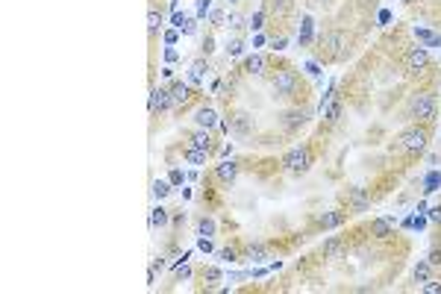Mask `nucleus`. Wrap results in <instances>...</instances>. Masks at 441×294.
Segmentation results:
<instances>
[{
	"label": "nucleus",
	"mask_w": 441,
	"mask_h": 294,
	"mask_svg": "<svg viewBox=\"0 0 441 294\" xmlns=\"http://www.w3.org/2000/svg\"><path fill=\"white\" fill-rule=\"evenodd\" d=\"M200 50H203L206 56H209V53L215 50V41H212V35H206V38H203V47H200Z\"/></svg>",
	"instance_id": "obj_35"
},
{
	"label": "nucleus",
	"mask_w": 441,
	"mask_h": 294,
	"mask_svg": "<svg viewBox=\"0 0 441 294\" xmlns=\"http://www.w3.org/2000/svg\"><path fill=\"white\" fill-rule=\"evenodd\" d=\"M220 21H224V9H215L212 12V24H220Z\"/></svg>",
	"instance_id": "obj_44"
},
{
	"label": "nucleus",
	"mask_w": 441,
	"mask_h": 294,
	"mask_svg": "<svg viewBox=\"0 0 441 294\" xmlns=\"http://www.w3.org/2000/svg\"><path fill=\"white\" fill-rule=\"evenodd\" d=\"M188 147H194V150H206V153H215V139H212V130H197V133H191Z\"/></svg>",
	"instance_id": "obj_10"
},
{
	"label": "nucleus",
	"mask_w": 441,
	"mask_h": 294,
	"mask_svg": "<svg viewBox=\"0 0 441 294\" xmlns=\"http://www.w3.org/2000/svg\"><path fill=\"white\" fill-rule=\"evenodd\" d=\"M180 33L191 35V33H194V21H186V24H183V27H180Z\"/></svg>",
	"instance_id": "obj_41"
},
{
	"label": "nucleus",
	"mask_w": 441,
	"mask_h": 294,
	"mask_svg": "<svg viewBox=\"0 0 441 294\" xmlns=\"http://www.w3.org/2000/svg\"><path fill=\"white\" fill-rule=\"evenodd\" d=\"M215 177H218V183H224V186H233V183H236V177H238V162L227 159V162L215 165Z\"/></svg>",
	"instance_id": "obj_11"
},
{
	"label": "nucleus",
	"mask_w": 441,
	"mask_h": 294,
	"mask_svg": "<svg viewBox=\"0 0 441 294\" xmlns=\"http://www.w3.org/2000/svg\"><path fill=\"white\" fill-rule=\"evenodd\" d=\"M309 165H312V153H309V147H291L289 153L283 156V168L291 173H306L309 171Z\"/></svg>",
	"instance_id": "obj_5"
},
{
	"label": "nucleus",
	"mask_w": 441,
	"mask_h": 294,
	"mask_svg": "<svg viewBox=\"0 0 441 294\" xmlns=\"http://www.w3.org/2000/svg\"><path fill=\"white\" fill-rule=\"evenodd\" d=\"M265 71H268V59H265L262 53H253V56H247V59H244V74L262 77Z\"/></svg>",
	"instance_id": "obj_14"
},
{
	"label": "nucleus",
	"mask_w": 441,
	"mask_h": 294,
	"mask_svg": "<svg viewBox=\"0 0 441 294\" xmlns=\"http://www.w3.org/2000/svg\"><path fill=\"white\" fill-rule=\"evenodd\" d=\"M197 247H200L203 253H212V239H203V236H200V242H197Z\"/></svg>",
	"instance_id": "obj_36"
},
{
	"label": "nucleus",
	"mask_w": 441,
	"mask_h": 294,
	"mask_svg": "<svg viewBox=\"0 0 441 294\" xmlns=\"http://www.w3.org/2000/svg\"><path fill=\"white\" fill-rule=\"evenodd\" d=\"M426 65H429V53H426V47H409V50L403 53V71H406V74H421V71H426Z\"/></svg>",
	"instance_id": "obj_6"
},
{
	"label": "nucleus",
	"mask_w": 441,
	"mask_h": 294,
	"mask_svg": "<svg viewBox=\"0 0 441 294\" xmlns=\"http://www.w3.org/2000/svg\"><path fill=\"white\" fill-rule=\"evenodd\" d=\"M220 277H224V274H220V268H215V265L203 268V282H206V285H215Z\"/></svg>",
	"instance_id": "obj_27"
},
{
	"label": "nucleus",
	"mask_w": 441,
	"mask_h": 294,
	"mask_svg": "<svg viewBox=\"0 0 441 294\" xmlns=\"http://www.w3.org/2000/svg\"><path fill=\"white\" fill-rule=\"evenodd\" d=\"M406 115L418 124H429L435 115H438V103H435V94L429 91H421V94H412V100L406 106Z\"/></svg>",
	"instance_id": "obj_3"
},
{
	"label": "nucleus",
	"mask_w": 441,
	"mask_h": 294,
	"mask_svg": "<svg viewBox=\"0 0 441 294\" xmlns=\"http://www.w3.org/2000/svg\"><path fill=\"white\" fill-rule=\"evenodd\" d=\"M171 24H174V27L180 30V27L186 24V15H183V12H174V18H171Z\"/></svg>",
	"instance_id": "obj_37"
},
{
	"label": "nucleus",
	"mask_w": 441,
	"mask_h": 294,
	"mask_svg": "<svg viewBox=\"0 0 441 294\" xmlns=\"http://www.w3.org/2000/svg\"><path fill=\"white\" fill-rule=\"evenodd\" d=\"M424 291L426 294H438L441 291V282H438V279H426V282H424Z\"/></svg>",
	"instance_id": "obj_33"
},
{
	"label": "nucleus",
	"mask_w": 441,
	"mask_h": 294,
	"mask_svg": "<svg viewBox=\"0 0 441 294\" xmlns=\"http://www.w3.org/2000/svg\"><path fill=\"white\" fill-rule=\"evenodd\" d=\"M394 232V218H373L371 221V236L373 239H389Z\"/></svg>",
	"instance_id": "obj_15"
},
{
	"label": "nucleus",
	"mask_w": 441,
	"mask_h": 294,
	"mask_svg": "<svg viewBox=\"0 0 441 294\" xmlns=\"http://www.w3.org/2000/svg\"><path fill=\"white\" fill-rule=\"evenodd\" d=\"M168 221H171V215H168V209H165V206L150 209V226H165Z\"/></svg>",
	"instance_id": "obj_24"
},
{
	"label": "nucleus",
	"mask_w": 441,
	"mask_h": 294,
	"mask_svg": "<svg viewBox=\"0 0 441 294\" xmlns=\"http://www.w3.org/2000/svg\"><path fill=\"white\" fill-rule=\"evenodd\" d=\"M194 124H197V130H215V127L220 124V118H218V112H215V109L203 106V109H197Z\"/></svg>",
	"instance_id": "obj_12"
},
{
	"label": "nucleus",
	"mask_w": 441,
	"mask_h": 294,
	"mask_svg": "<svg viewBox=\"0 0 441 294\" xmlns=\"http://www.w3.org/2000/svg\"><path fill=\"white\" fill-rule=\"evenodd\" d=\"M429 271H432L429 259H426V262H418V265H415V282H426V279H429Z\"/></svg>",
	"instance_id": "obj_26"
},
{
	"label": "nucleus",
	"mask_w": 441,
	"mask_h": 294,
	"mask_svg": "<svg viewBox=\"0 0 441 294\" xmlns=\"http://www.w3.org/2000/svg\"><path fill=\"white\" fill-rule=\"evenodd\" d=\"M247 256H250L253 262H265L268 259V250H265L262 244H250V247H247Z\"/></svg>",
	"instance_id": "obj_28"
},
{
	"label": "nucleus",
	"mask_w": 441,
	"mask_h": 294,
	"mask_svg": "<svg viewBox=\"0 0 441 294\" xmlns=\"http://www.w3.org/2000/svg\"><path fill=\"white\" fill-rule=\"evenodd\" d=\"M286 44H289V38H286V35L273 38V50H286Z\"/></svg>",
	"instance_id": "obj_38"
},
{
	"label": "nucleus",
	"mask_w": 441,
	"mask_h": 294,
	"mask_svg": "<svg viewBox=\"0 0 441 294\" xmlns=\"http://www.w3.org/2000/svg\"><path fill=\"white\" fill-rule=\"evenodd\" d=\"M209 6H212V0H200V3H197V15L203 18V15H206V9H209Z\"/></svg>",
	"instance_id": "obj_40"
},
{
	"label": "nucleus",
	"mask_w": 441,
	"mask_h": 294,
	"mask_svg": "<svg viewBox=\"0 0 441 294\" xmlns=\"http://www.w3.org/2000/svg\"><path fill=\"white\" fill-rule=\"evenodd\" d=\"M230 3H238V0H230Z\"/></svg>",
	"instance_id": "obj_47"
},
{
	"label": "nucleus",
	"mask_w": 441,
	"mask_h": 294,
	"mask_svg": "<svg viewBox=\"0 0 441 294\" xmlns=\"http://www.w3.org/2000/svg\"><path fill=\"white\" fill-rule=\"evenodd\" d=\"M403 3H412V0H403Z\"/></svg>",
	"instance_id": "obj_48"
},
{
	"label": "nucleus",
	"mask_w": 441,
	"mask_h": 294,
	"mask_svg": "<svg viewBox=\"0 0 441 294\" xmlns=\"http://www.w3.org/2000/svg\"><path fill=\"white\" fill-rule=\"evenodd\" d=\"M321 47V59H326V62H344V59H350V53H353V47H350V35L344 33V30H329V33H323L321 35V41H318Z\"/></svg>",
	"instance_id": "obj_1"
},
{
	"label": "nucleus",
	"mask_w": 441,
	"mask_h": 294,
	"mask_svg": "<svg viewBox=\"0 0 441 294\" xmlns=\"http://www.w3.org/2000/svg\"><path fill=\"white\" fill-rule=\"evenodd\" d=\"M429 218H432V221H435V224H441V206L429 209Z\"/></svg>",
	"instance_id": "obj_42"
},
{
	"label": "nucleus",
	"mask_w": 441,
	"mask_h": 294,
	"mask_svg": "<svg viewBox=\"0 0 441 294\" xmlns=\"http://www.w3.org/2000/svg\"><path fill=\"white\" fill-rule=\"evenodd\" d=\"M218 232V224H215V218H200L197 221V236H203V239H212Z\"/></svg>",
	"instance_id": "obj_23"
},
{
	"label": "nucleus",
	"mask_w": 441,
	"mask_h": 294,
	"mask_svg": "<svg viewBox=\"0 0 441 294\" xmlns=\"http://www.w3.org/2000/svg\"><path fill=\"white\" fill-rule=\"evenodd\" d=\"M218 256H220V259H227V262H236V250H233V247H224Z\"/></svg>",
	"instance_id": "obj_34"
},
{
	"label": "nucleus",
	"mask_w": 441,
	"mask_h": 294,
	"mask_svg": "<svg viewBox=\"0 0 441 294\" xmlns=\"http://www.w3.org/2000/svg\"><path fill=\"white\" fill-rule=\"evenodd\" d=\"M174 106V100H171V88H150V115H156V112H165V109H171Z\"/></svg>",
	"instance_id": "obj_9"
},
{
	"label": "nucleus",
	"mask_w": 441,
	"mask_h": 294,
	"mask_svg": "<svg viewBox=\"0 0 441 294\" xmlns=\"http://www.w3.org/2000/svg\"><path fill=\"white\" fill-rule=\"evenodd\" d=\"M233 130H236V136H250V130H253L250 115H247V112H238L236 121H233Z\"/></svg>",
	"instance_id": "obj_21"
},
{
	"label": "nucleus",
	"mask_w": 441,
	"mask_h": 294,
	"mask_svg": "<svg viewBox=\"0 0 441 294\" xmlns=\"http://www.w3.org/2000/svg\"><path fill=\"white\" fill-rule=\"evenodd\" d=\"M230 27H241V18H238V15H230Z\"/></svg>",
	"instance_id": "obj_46"
},
{
	"label": "nucleus",
	"mask_w": 441,
	"mask_h": 294,
	"mask_svg": "<svg viewBox=\"0 0 441 294\" xmlns=\"http://www.w3.org/2000/svg\"><path fill=\"white\" fill-rule=\"evenodd\" d=\"M429 265H441V253H438V250L429 253Z\"/></svg>",
	"instance_id": "obj_43"
},
{
	"label": "nucleus",
	"mask_w": 441,
	"mask_h": 294,
	"mask_svg": "<svg viewBox=\"0 0 441 294\" xmlns=\"http://www.w3.org/2000/svg\"><path fill=\"white\" fill-rule=\"evenodd\" d=\"M344 221H347L344 212H323V215H318V226H321V229H336V226H341Z\"/></svg>",
	"instance_id": "obj_16"
},
{
	"label": "nucleus",
	"mask_w": 441,
	"mask_h": 294,
	"mask_svg": "<svg viewBox=\"0 0 441 294\" xmlns=\"http://www.w3.org/2000/svg\"><path fill=\"white\" fill-rule=\"evenodd\" d=\"M271 88H273V97H283V100H289V97H303V80H300V74L294 68H280L277 74L271 77Z\"/></svg>",
	"instance_id": "obj_2"
},
{
	"label": "nucleus",
	"mask_w": 441,
	"mask_h": 294,
	"mask_svg": "<svg viewBox=\"0 0 441 294\" xmlns=\"http://www.w3.org/2000/svg\"><path fill=\"white\" fill-rule=\"evenodd\" d=\"M300 124H306V112H303V109H291V112L283 115V127H286V130H297Z\"/></svg>",
	"instance_id": "obj_19"
},
{
	"label": "nucleus",
	"mask_w": 441,
	"mask_h": 294,
	"mask_svg": "<svg viewBox=\"0 0 441 294\" xmlns=\"http://www.w3.org/2000/svg\"><path fill=\"white\" fill-rule=\"evenodd\" d=\"M168 183H171V186H180V183H183V171H171Z\"/></svg>",
	"instance_id": "obj_39"
},
{
	"label": "nucleus",
	"mask_w": 441,
	"mask_h": 294,
	"mask_svg": "<svg viewBox=\"0 0 441 294\" xmlns=\"http://www.w3.org/2000/svg\"><path fill=\"white\" fill-rule=\"evenodd\" d=\"M241 53H244V41H241V38H233V41L227 44V56L236 59V56H241Z\"/></svg>",
	"instance_id": "obj_30"
},
{
	"label": "nucleus",
	"mask_w": 441,
	"mask_h": 294,
	"mask_svg": "<svg viewBox=\"0 0 441 294\" xmlns=\"http://www.w3.org/2000/svg\"><path fill=\"white\" fill-rule=\"evenodd\" d=\"M341 109H344V103H341V94L329 88V91L323 94V100H321V112H323V118H326L329 124H336V121L341 118Z\"/></svg>",
	"instance_id": "obj_8"
},
{
	"label": "nucleus",
	"mask_w": 441,
	"mask_h": 294,
	"mask_svg": "<svg viewBox=\"0 0 441 294\" xmlns=\"http://www.w3.org/2000/svg\"><path fill=\"white\" fill-rule=\"evenodd\" d=\"M429 141V127L426 124H415V127H406L400 136H397V147L406 150V153H421Z\"/></svg>",
	"instance_id": "obj_4"
},
{
	"label": "nucleus",
	"mask_w": 441,
	"mask_h": 294,
	"mask_svg": "<svg viewBox=\"0 0 441 294\" xmlns=\"http://www.w3.org/2000/svg\"><path fill=\"white\" fill-rule=\"evenodd\" d=\"M165 41H168V44H174V41H177V30H168V33H165Z\"/></svg>",
	"instance_id": "obj_45"
},
{
	"label": "nucleus",
	"mask_w": 441,
	"mask_h": 294,
	"mask_svg": "<svg viewBox=\"0 0 441 294\" xmlns=\"http://www.w3.org/2000/svg\"><path fill=\"white\" fill-rule=\"evenodd\" d=\"M294 9V0H265V12H271L277 18H286Z\"/></svg>",
	"instance_id": "obj_17"
},
{
	"label": "nucleus",
	"mask_w": 441,
	"mask_h": 294,
	"mask_svg": "<svg viewBox=\"0 0 441 294\" xmlns=\"http://www.w3.org/2000/svg\"><path fill=\"white\" fill-rule=\"evenodd\" d=\"M312 18H303V30H300V44H309L312 41Z\"/></svg>",
	"instance_id": "obj_31"
},
{
	"label": "nucleus",
	"mask_w": 441,
	"mask_h": 294,
	"mask_svg": "<svg viewBox=\"0 0 441 294\" xmlns=\"http://www.w3.org/2000/svg\"><path fill=\"white\" fill-rule=\"evenodd\" d=\"M206 74H209L206 59H194V62H191V68H188V80H191V83H203Z\"/></svg>",
	"instance_id": "obj_20"
},
{
	"label": "nucleus",
	"mask_w": 441,
	"mask_h": 294,
	"mask_svg": "<svg viewBox=\"0 0 441 294\" xmlns=\"http://www.w3.org/2000/svg\"><path fill=\"white\" fill-rule=\"evenodd\" d=\"M209 156H212V153H206V150H194V147H188V150H186V159L191 162V165H206Z\"/></svg>",
	"instance_id": "obj_25"
},
{
	"label": "nucleus",
	"mask_w": 441,
	"mask_h": 294,
	"mask_svg": "<svg viewBox=\"0 0 441 294\" xmlns=\"http://www.w3.org/2000/svg\"><path fill=\"white\" fill-rule=\"evenodd\" d=\"M188 97H191V91H188V86L183 83V80L171 83V100H174V106H183Z\"/></svg>",
	"instance_id": "obj_18"
},
{
	"label": "nucleus",
	"mask_w": 441,
	"mask_h": 294,
	"mask_svg": "<svg viewBox=\"0 0 441 294\" xmlns=\"http://www.w3.org/2000/svg\"><path fill=\"white\" fill-rule=\"evenodd\" d=\"M168 194H171V183H165V180H156V183H153V197L162 200V197H168Z\"/></svg>",
	"instance_id": "obj_29"
},
{
	"label": "nucleus",
	"mask_w": 441,
	"mask_h": 294,
	"mask_svg": "<svg viewBox=\"0 0 441 294\" xmlns=\"http://www.w3.org/2000/svg\"><path fill=\"white\" fill-rule=\"evenodd\" d=\"M344 250H347V242H344L341 236H333V239H326V242H323V247H321V253L326 256V259H339Z\"/></svg>",
	"instance_id": "obj_13"
},
{
	"label": "nucleus",
	"mask_w": 441,
	"mask_h": 294,
	"mask_svg": "<svg viewBox=\"0 0 441 294\" xmlns=\"http://www.w3.org/2000/svg\"><path fill=\"white\" fill-rule=\"evenodd\" d=\"M344 203H347L350 212H368L371 209V194L365 189H359V186H350L344 191Z\"/></svg>",
	"instance_id": "obj_7"
},
{
	"label": "nucleus",
	"mask_w": 441,
	"mask_h": 294,
	"mask_svg": "<svg viewBox=\"0 0 441 294\" xmlns=\"http://www.w3.org/2000/svg\"><path fill=\"white\" fill-rule=\"evenodd\" d=\"M265 15H268V12H265V6H262V9H259L253 18H250V30H253V33H259V30L265 27V24H262V21H265Z\"/></svg>",
	"instance_id": "obj_32"
},
{
	"label": "nucleus",
	"mask_w": 441,
	"mask_h": 294,
	"mask_svg": "<svg viewBox=\"0 0 441 294\" xmlns=\"http://www.w3.org/2000/svg\"><path fill=\"white\" fill-rule=\"evenodd\" d=\"M162 24H165L162 12H159V9H147V33L156 35L159 30H162Z\"/></svg>",
	"instance_id": "obj_22"
}]
</instances>
